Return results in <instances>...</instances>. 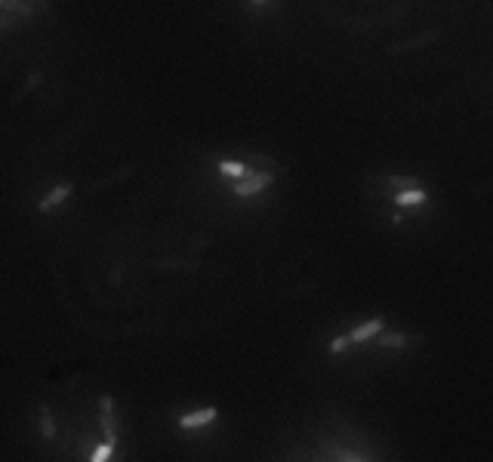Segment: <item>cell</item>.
<instances>
[{
	"label": "cell",
	"mask_w": 493,
	"mask_h": 462,
	"mask_svg": "<svg viewBox=\"0 0 493 462\" xmlns=\"http://www.w3.org/2000/svg\"><path fill=\"white\" fill-rule=\"evenodd\" d=\"M99 426H102L105 441H114V444H118V422H114V400L108 398V395L99 398Z\"/></svg>",
	"instance_id": "obj_2"
},
{
	"label": "cell",
	"mask_w": 493,
	"mask_h": 462,
	"mask_svg": "<svg viewBox=\"0 0 493 462\" xmlns=\"http://www.w3.org/2000/svg\"><path fill=\"white\" fill-rule=\"evenodd\" d=\"M56 435V422H53V413H50V407H41V438H46V441H50V438Z\"/></svg>",
	"instance_id": "obj_9"
},
{
	"label": "cell",
	"mask_w": 493,
	"mask_h": 462,
	"mask_svg": "<svg viewBox=\"0 0 493 462\" xmlns=\"http://www.w3.org/2000/svg\"><path fill=\"white\" fill-rule=\"evenodd\" d=\"M216 416H219L216 407H204V410L185 413V416H179V428H204V426H210V422H216Z\"/></svg>",
	"instance_id": "obj_3"
},
{
	"label": "cell",
	"mask_w": 493,
	"mask_h": 462,
	"mask_svg": "<svg viewBox=\"0 0 493 462\" xmlns=\"http://www.w3.org/2000/svg\"><path fill=\"white\" fill-rule=\"evenodd\" d=\"M272 182H275L272 169H259V173H246L244 179H235L231 191H235L237 197H253V195H259V191H265Z\"/></svg>",
	"instance_id": "obj_1"
},
{
	"label": "cell",
	"mask_w": 493,
	"mask_h": 462,
	"mask_svg": "<svg viewBox=\"0 0 493 462\" xmlns=\"http://www.w3.org/2000/svg\"><path fill=\"white\" fill-rule=\"evenodd\" d=\"M407 342H410V336H404V333H382L380 336V349H407Z\"/></svg>",
	"instance_id": "obj_8"
},
{
	"label": "cell",
	"mask_w": 493,
	"mask_h": 462,
	"mask_svg": "<svg viewBox=\"0 0 493 462\" xmlns=\"http://www.w3.org/2000/svg\"><path fill=\"white\" fill-rule=\"evenodd\" d=\"M0 6H4V0H0Z\"/></svg>",
	"instance_id": "obj_15"
},
{
	"label": "cell",
	"mask_w": 493,
	"mask_h": 462,
	"mask_svg": "<svg viewBox=\"0 0 493 462\" xmlns=\"http://www.w3.org/2000/svg\"><path fill=\"white\" fill-rule=\"evenodd\" d=\"M37 83H41V71H31V74H28V83H25V90H34Z\"/></svg>",
	"instance_id": "obj_12"
},
{
	"label": "cell",
	"mask_w": 493,
	"mask_h": 462,
	"mask_svg": "<svg viewBox=\"0 0 493 462\" xmlns=\"http://www.w3.org/2000/svg\"><path fill=\"white\" fill-rule=\"evenodd\" d=\"M429 200V191H422V188H401L398 195H395V204L398 206H416V204H426Z\"/></svg>",
	"instance_id": "obj_6"
},
{
	"label": "cell",
	"mask_w": 493,
	"mask_h": 462,
	"mask_svg": "<svg viewBox=\"0 0 493 462\" xmlns=\"http://www.w3.org/2000/svg\"><path fill=\"white\" fill-rule=\"evenodd\" d=\"M71 191H74V185H71V182H62V185H56V188H53L50 195H43V197H41V204H37V210H41V213L56 210V206L62 204V200H68V197H71Z\"/></svg>",
	"instance_id": "obj_4"
},
{
	"label": "cell",
	"mask_w": 493,
	"mask_h": 462,
	"mask_svg": "<svg viewBox=\"0 0 493 462\" xmlns=\"http://www.w3.org/2000/svg\"><path fill=\"white\" fill-rule=\"evenodd\" d=\"M10 25V15H0V28H6Z\"/></svg>",
	"instance_id": "obj_13"
},
{
	"label": "cell",
	"mask_w": 493,
	"mask_h": 462,
	"mask_svg": "<svg viewBox=\"0 0 493 462\" xmlns=\"http://www.w3.org/2000/svg\"><path fill=\"white\" fill-rule=\"evenodd\" d=\"M4 10L13 15H31V6H25L22 0H4Z\"/></svg>",
	"instance_id": "obj_11"
},
{
	"label": "cell",
	"mask_w": 493,
	"mask_h": 462,
	"mask_svg": "<svg viewBox=\"0 0 493 462\" xmlns=\"http://www.w3.org/2000/svg\"><path fill=\"white\" fill-rule=\"evenodd\" d=\"M253 4H256V6H262V4H265V0H253Z\"/></svg>",
	"instance_id": "obj_14"
},
{
	"label": "cell",
	"mask_w": 493,
	"mask_h": 462,
	"mask_svg": "<svg viewBox=\"0 0 493 462\" xmlns=\"http://www.w3.org/2000/svg\"><path fill=\"white\" fill-rule=\"evenodd\" d=\"M250 173L244 164H235V160H219V176H225V179H244V176Z\"/></svg>",
	"instance_id": "obj_7"
},
{
	"label": "cell",
	"mask_w": 493,
	"mask_h": 462,
	"mask_svg": "<svg viewBox=\"0 0 493 462\" xmlns=\"http://www.w3.org/2000/svg\"><path fill=\"white\" fill-rule=\"evenodd\" d=\"M382 327H385V321H382V318H370V321H364V323H361V327L349 330V336H352V345H358V342H367V339L380 336V333H382Z\"/></svg>",
	"instance_id": "obj_5"
},
{
	"label": "cell",
	"mask_w": 493,
	"mask_h": 462,
	"mask_svg": "<svg viewBox=\"0 0 493 462\" xmlns=\"http://www.w3.org/2000/svg\"><path fill=\"white\" fill-rule=\"evenodd\" d=\"M114 447H118L114 441H102V444H96V447L90 450V459H92V462H105V459H111Z\"/></svg>",
	"instance_id": "obj_10"
}]
</instances>
